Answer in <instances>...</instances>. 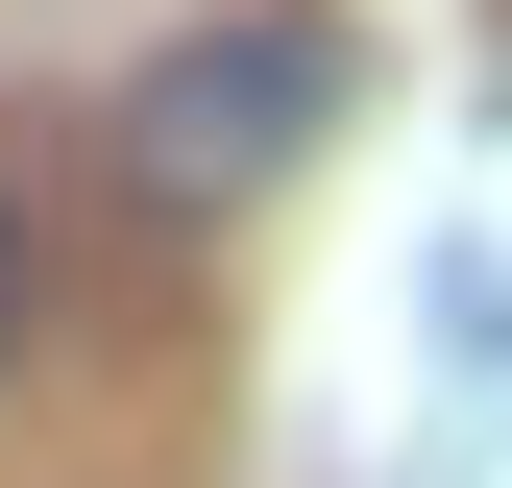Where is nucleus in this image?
<instances>
[{"label": "nucleus", "mask_w": 512, "mask_h": 488, "mask_svg": "<svg viewBox=\"0 0 512 488\" xmlns=\"http://www.w3.org/2000/svg\"><path fill=\"white\" fill-rule=\"evenodd\" d=\"M25 318H49V244H25V196H0V366H25Z\"/></svg>", "instance_id": "nucleus-2"}, {"label": "nucleus", "mask_w": 512, "mask_h": 488, "mask_svg": "<svg viewBox=\"0 0 512 488\" xmlns=\"http://www.w3.org/2000/svg\"><path fill=\"white\" fill-rule=\"evenodd\" d=\"M317 98H342V49H317L293 0H244V25H196L147 98H122V171H147L171 220H220V196H269V171L317 147Z\"/></svg>", "instance_id": "nucleus-1"}]
</instances>
